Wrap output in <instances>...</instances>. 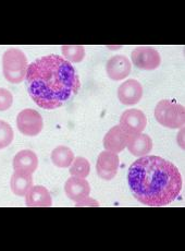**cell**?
<instances>
[{
  "label": "cell",
  "mask_w": 185,
  "mask_h": 251,
  "mask_svg": "<svg viewBox=\"0 0 185 251\" xmlns=\"http://www.w3.org/2000/svg\"><path fill=\"white\" fill-rule=\"evenodd\" d=\"M132 62L142 70L157 69L162 62L159 52L152 47H138L132 51Z\"/></svg>",
  "instance_id": "cell-6"
},
{
  "label": "cell",
  "mask_w": 185,
  "mask_h": 251,
  "mask_svg": "<svg viewBox=\"0 0 185 251\" xmlns=\"http://www.w3.org/2000/svg\"><path fill=\"white\" fill-rule=\"evenodd\" d=\"M13 130L6 122H0V150L10 146L13 141Z\"/></svg>",
  "instance_id": "cell-20"
},
{
  "label": "cell",
  "mask_w": 185,
  "mask_h": 251,
  "mask_svg": "<svg viewBox=\"0 0 185 251\" xmlns=\"http://www.w3.org/2000/svg\"><path fill=\"white\" fill-rule=\"evenodd\" d=\"M143 96V86L139 81L131 79L123 82L118 89V99L123 105L138 104Z\"/></svg>",
  "instance_id": "cell-9"
},
{
  "label": "cell",
  "mask_w": 185,
  "mask_h": 251,
  "mask_svg": "<svg viewBox=\"0 0 185 251\" xmlns=\"http://www.w3.org/2000/svg\"><path fill=\"white\" fill-rule=\"evenodd\" d=\"M75 206H99V203L96 200L92 199V198H90V196H89V197L84 198L83 200L76 202Z\"/></svg>",
  "instance_id": "cell-22"
},
{
  "label": "cell",
  "mask_w": 185,
  "mask_h": 251,
  "mask_svg": "<svg viewBox=\"0 0 185 251\" xmlns=\"http://www.w3.org/2000/svg\"><path fill=\"white\" fill-rule=\"evenodd\" d=\"M19 131L24 136L36 137L42 132L44 122L41 114L35 109H23L17 117Z\"/></svg>",
  "instance_id": "cell-5"
},
{
  "label": "cell",
  "mask_w": 185,
  "mask_h": 251,
  "mask_svg": "<svg viewBox=\"0 0 185 251\" xmlns=\"http://www.w3.org/2000/svg\"><path fill=\"white\" fill-rule=\"evenodd\" d=\"M37 166L38 157L31 150H22V151L18 152L13 158L14 172L32 175L37 170Z\"/></svg>",
  "instance_id": "cell-13"
},
{
  "label": "cell",
  "mask_w": 185,
  "mask_h": 251,
  "mask_svg": "<svg viewBox=\"0 0 185 251\" xmlns=\"http://www.w3.org/2000/svg\"><path fill=\"white\" fill-rule=\"evenodd\" d=\"M178 142H179V144H180V147L184 149V127H183V129H181V131L179 132Z\"/></svg>",
  "instance_id": "cell-23"
},
{
  "label": "cell",
  "mask_w": 185,
  "mask_h": 251,
  "mask_svg": "<svg viewBox=\"0 0 185 251\" xmlns=\"http://www.w3.org/2000/svg\"><path fill=\"white\" fill-rule=\"evenodd\" d=\"M90 172H91V164L85 157L77 156L76 158L73 160L70 166L71 176L86 178L90 175Z\"/></svg>",
  "instance_id": "cell-19"
},
{
  "label": "cell",
  "mask_w": 185,
  "mask_h": 251,
  "mask_svg": "<svg viewBox=\"0 0 185 251\" xmlns=\"http://www.w3.org/2000/svg\"><path fill=\"white\" fill-rule=\"evenodd\" d=\"M119 156L118 154L104 151L99 154L96 164V170L98 176L104 180H111L116 177L119 170Z\"/></svg>",
  "instance_id": "cell-8"
},
{
  "label": "cell",
  "mask_w": 185,
  "mask_h": 251,
  "mask_svg": "<svg viewBox=\"0 0 185 251\" xmlns=\"http://www.w3.org/2000/svg\"><path fill=\"white\" fill-rule=\"evenodd\" d=\"M28 62L25 54L17 48H10L2 56L3 75L13 84L21 83L26 78Z\"/></svg>",
  "instance_id": "cell-3"
},
{
  "label": "cell",
  "mask_w": 185,
  "mask_h": 251,
  "mask_svg": "<svg viewBox=\"0 0 185 251\" xmlns=\"http://www.w3.org/2000/svg\"><path fill=\"white\" fill-rule=\"evenodd\" d=\"M25 79L31 99L48 110L59 108L81 86L73 66L58 55L44 56L28 65Z\"/></svg>",
  "instance_id": "cell-1"
},
{
  "label": "cell",
  "mask_w": 185,
  "mask_h": 251,
  "mask_svg": "<svg viewBox=\"0 0 185 251\" xmlns=\"http://www.w3.org/2000/svg\"><path fill=\"white\" fill-rule=\"evenodd\" d=\"M13 103L12 94L6 89H0V112H4L11 107Z\"/></svg>",
  "instance_id": "cell-21"
},
{
  "label": "cell",
  "mask_w": 185,
  "mask_h": 251,
  "mask_svg": "<svg viewBox=\"0 0 185 251\" xmlns=\"http://www.w3.org/2000/svg\"><path fill=\"white\" fill-rule=\"evenodd\" d=\"M25 204L28 207H49L52 205V199L45 187L32 186L25 195Z\"/></svg>",
  "instance_id": "cell-15"
},
{
  "label": "cell",
  "mask_w": 185,
  "mask_h": 251,
  "mask_svg": "<svg viewBox=\"0 0 185 251\" xmlns=\"http://www.w3.org/2000/svg\"><path fill=\"white\" fill-rule=\"evenodd\" d=\"M62 55L69 62H81L85 57V48L82 45H63Z\"/></svg>",
  "instance_id": "cell-18"
},
{
  "label": "cell",
  "mask_w": 185,
  "mask_h": 251,
  "mask_svg": "<svg viewBox=\"0 0 185 251\" xmlns=\"http://www.w3.org/2000/svg\"><path fill=\"white\" fill-rule=\"evenodd\" d=\"M120 127L128 134L140 133L147 126V118L139 109H128L121 115Z\"/></svg>",
  "instance_id": "cell-7"
},
{
  "label": "cell",
  "mask_w": 185,
  "mask_h": 251,
  "mask_svg": "<svg viewBox=\"0 0 185 251\" xmlns=\"http://www.w3.org/2000/svg\"><path fill=\"white\" fill-rule=\"evenodd\" d=\"M128 133L121 129L120 126L111 128L104 138V147L106 151L118 154L126 148Z\"/></svg>",
  "instance_id": "cell-14"
},
{
  "label": "cell",
  "mask_w": 185,
  "mask_h": 251,
  "mask_svg": "<svg viewBox=\"0 0 185 251\" xmlns=\"http://www.w3.org/2000/svg\"><path fill=\"white\" fill-rule=\"evenodd\" d=\"M65 191L70 200L79 202L90 196L91 186L85 178L72 176L66 182Z\"/></svg>",
  "instance_id": "cell-12"
},
{
  "label": "cell",
  "mask_w": 185,
  "mask_h": 251,
  "mask_svg": "<svg viewBox=\"0 0 185 251\" xmlns=\"http://www.w3.org/2000/svg\"><path fill=\"white\" fill-rule=\"evenodd\" d=\"M128 180L131 192L147 206H165L182 189L177 166L160 156H143L131 165Z\"/></svg>",
  "instance_id": "cell-2"
},
{
  "label": "cell",
  "mask_w": 185,
  "mask_h": 251,
  "mask_svg": "<svg viewBox=\"0 0 185 251\" xmlns=\"http://www.w3.org/2000/svg\"><path fill=\"white\" fill-rule=\"evenodd\" d=\"M10 186L14 195L24 197L33 186V177L32 175H27V174L14 172L11 177Z\"/></svg>",
  "instance_id": "cell-16"
},
{
  "label": "cell",
  "mask_w": 185,
  "mask_h": 251,
  "mask_svg": "<svg viewBox=\"0 0 185 251\" xmlns=\"http://www.w3.org/2000/svg\"><path fill=\"white\" fill-rule=\"evenodd\" d=\"M155 117L157 122L170 129L184 127L185 109L184 106L170 100H162L155 108Z\"/></svg>",
  "instance_id": "cell-4"
},
{
  "label": "cell",
  "mask_w": 185,
  "mask_h": 251,
  "mask_svg": "<svg viewBox=\"0 0 185 251\" xmlns=\"http://www.w3.org/2000/svg\"><path fill=\"white\" fill-rule=\"evenodd\" d=\"M51 161L57 167L68 168L74 160V154L68 147H58L51 152Z\"/></svg>",
  "instance_id": "cell-17"
},
{
  "label": "cell",
  "mask_w": 185,
  "mask_h": 251,
  "mask_svg": "<svg viewBox=\"0 0 185 251\" xmlns=\"http://www.w3.org/2000/svg\"><path fill=\"white\" fill-rule=\"evenodd\" d=\"M126 148L129 149V151L132 155L143 157L148 155L152 152L153 140L148 134H144L142 132L128 134Z\"/></svg>",
  "instance_id": "cell-11"
},
{
  "label": "cell",
  "mask_w": 185,
  "mask_h": 251,
  "mask_svg": "<svg viewBox=\"0 0 185 251\" xmlns=\"http://www.w3.org/2000/svg\"><path fill=\"white\" fill-rule=\"evenodd\" d=\"M131 61L123 55L111 57L107 62L106 71L109 78L114 81H121L131 74Z\"/></svg>",
  "instance_id": "cell-10"
}]
</instances>
